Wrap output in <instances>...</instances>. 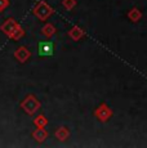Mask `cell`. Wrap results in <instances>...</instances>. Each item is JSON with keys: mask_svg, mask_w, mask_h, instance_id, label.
<instances>
[{"mask_svg": "<svg viewBox=\"0 0 147 148\" xmlns=\"http://www.w3.org/2000/svg\"><path fill=\"white\" fill-rule=\"evenodd\" d=\"M30 56H31L30 52H29V50H27L25 47H19L18 49H17L16 52H14L16 59H17L18 62H21V63H25V62H26L27 59L30 58Z\"/></svg>", "mask_w": 147, "mask_h": 148, "instance_id": "5", "label": "cell"}, {"mask_svg": "<svg viewBox=\"0 0 147 148\" xmlns=\"http://www.w3.org/2000/svg\"><path fill=\"white\" fill-rule=\"evenodd\" d=\"M34 122H35V125H36L38 127H45V126H47V124H48L47 119H45L43 115L38 116V117L35 119V121H34Z\"/></svg>", "mask_w": 147, "mask_h": 148, "instance_id": "10", "label": "cell"}, {"mask_svg": "<svg viewBox=\"0 0 147 148\" xmlns=\"http://www.w3.org/2000/svg\"><path fill=\"white\" fill-rule=\"evenodd\" d=\"M32 136H34V139H36L38 142H43L47 139L48 132L44 129V127H38V129L32 133Z\"/></svg>", "mask_w": 147, "mask_h": 148, "instance_id": "7", "label": "cell"}, {"mask_svg": "<svg viewBox=\"0 0 147 148\" xmlns=\"http://www.w3.org/2000/svg\"><path fill=\"white\" fill-rule=\"evenodd\" d=\"M52 13H53V9L44 1L38 3L36 7L34 8V14H35L39 19H41V21H45L48 17L52 16Z\"/></svg>", "mask_w": 147, "mask_h": 148, "instance_id": "2", "label": "cell"}, {"mask_svg": "<svg viewBox=\"0 0 147 148\" xmlns=\"http://www.w3.org/2000/svg\"><path fill=\"white\" fill-rule=\"evenodd\" d=\"M83 35H84V32L79 27H74L72 30L70 31V36H71L74 40H78V39H80Z\"/></svg>", "mask_w": 147, "mask_h": 148, "instance_id": "9", "label": "cell"}, {"mask_svg": "<svg viewBox=\"0 0 147 148\" xmlns=\"http://www.w3.org/2000/svg\"><path fill=\"white\" fill-rule=\"evenodd\" d=\"M23 35H25V31H23V28H22V27L18 25V27H17L16 30L13 31V34L9 36V38L12 39V40H19V39H21Z\"/></svg>", "mask_w": 147, "mask_h": 148, "instance_id": "8", "label": "cell"}, {"mask_svg": "<svg viewBox=\"0 0 147 148\" xmlns=\"http://www.w3.org/2000/svg\"><path fill=\"white\" fill-rule=\"evenodd\" d=\"M129 17L133 19V21H137V19L141 18V12H138L137 9H133L131 13H129Z\"/></svg>", "mask_w": 147, "mask_h": 148, "instance_id": "13", "label": "cell"}, {"mask_svg": "<svg viewBox=\"0 0 147 148\" xmlns=\"http://www.w3.org/2000/svg\"><path fill=\"white\" fill-rule=\"evenodd\" d=\"M63 5H65V8H67V9H72V7L75 5V1H74V0H65Z\"/></svg>", "mask_w": 147, "mask_h": 148, "instance_id": "15", "label": "cell"}, {"mask_svg": "<svg viewBox=\"0 0 147 148\" xmlns=\"http://www.w3.org/2000/svg\"><path fill=\"white\" fill-rule=\"evenodd\" d=\"M21 107L23 108V111L27 115H34V113L40 108V102L34 95H27L26 98L21 102Z\"/></svg>", "mask_w": 147, "mask_h": 148, "instance_id": "1", "label": "cell"}, {"mask_svg": "<svg viewBox=\"0 0 147 148\" xmlns=\"http://www.w3.org/2000/svg\"><path fill=\"white\" fill-rule=\"evenodd\" d=\"M56 136H57L59 140H65V139L69 136V132H67L66 127H61V129L56 133Z\"/></svg>", "mask_w": 147, "mask_h": 148, "instance_id": "11", "label": "cell"}, {"mask_svg": "<svg viewBox=\"0 0 147 148\" xmlns=\"http://www.w3.org/2000/svg\"><path fill=\"white\" fill-rule=\"evenodd\" d=\"M53 50H54V47H53L52 42H49V41H41L40 44H39V54H40V56H44V57L52 56Z\"/></svg>", "mask_w": 147, "mask_h": 148, "instance_id": "4", "label": "cell"}, {"mask_svg": "<svg viewBox=\"0 0 147 148\" xmlns=\"http://www.w3.org/2000/svg\"><path fill=\"white\" fill-rule=\"evenodd\" d=\"M17 27H18V23H17L16 19H13V18H8L7 21H5L4 23H3L1 26H0V30H1L5 34V35L10 36V35L13 34V31H14Z\"/></svg>", "mask_w": 147, "mask_h": 148, "instance_id": "3", "label": "cell"}, {"mask_svg": "<svg viewBox=\"0 0 147 148\" xmlns=\"http://www.w3.org/2000/svg\"><path fill=\"white\" fill-rule=\"evenodd\" d=\"M9 7V0H0V13Z\"/></svg>", "mask_w": 147, "mask_h": 148, "instance_id": "14", "label": "cell"}, {"mask_svg": "<svg viewBox=\"0 0 147 148\" xmlns=\"http://www.w3.org/2000/svg\"><path fill=\"white\" fill-rule=\"evenodd\" d=\"M95 116H97V117L100 119L101 121H106L107 119L111 116V111H110V108L107 107V106L102 104V106H101L97 110V112H95Z\"/></svg>", "mask_w": 147, "mask_h": 148, "instance_id": "6", "label": "cell"}, {"mask_svg": "<svg viewBox=\"0 0 147 148\" xmlns=\"http://www.w3.org/2000/svg\"><path fill=\"white\" fill-rule=\"evenodd\" d=\"M41 32H43V35H45V36H52V34L54 32V27H53L52 25H45L43 27V30H41Z\"/></svg>", "mask_w": 147, "mask_h": 148, "instance_id": "12", "label": "cell"}]
</instances>
